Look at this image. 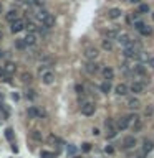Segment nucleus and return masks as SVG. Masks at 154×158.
<instances>
[{
  "instance_id": "nucleus-23",
  "label": "nucleus",
  "mask_w": 154,
  "mask_h": 158,
  "mask_svg": "<svg viewBox=\"0 0 154 158\" xmlns=\"http://www.w3.org/2000/svg\"><path fill=\"white\" fill-rule=\"evenodd\" d=\"M133 71H134V74H136V76H146V68H144L143 63H139L138 66H134Z\"/></svg>"
},
{
  "instance_id": "nucleus-11",
  "label": "nucleus",
  "mask_w": 154,
  "mask_h": 158,
  "mask_svg": "<svg viewBox=\"0 0 154 158\" xmlns=\"http://www.w3.org/2000/svg\"><path fill=\"white\" fill-rule=\"evenodd\" d=\"M85 71L88 74H96L98 71H100V64H96L94 61H88V63L85 64Z\"/></svg>"
},
{
  "instance_id": "nucleus-36",
  "label": "nucleus",
  "mask_w": 154,
  "mask_h": 158,
  "mask_svg": "<svg viewBox=\"0 0 154 158\" xmlns=\"http://www.w3.org/2000/svg\"><path fill=\"white\" fill-rule=\"evenodd\" d=\"M47 15H48V12H47V10H38V12H36V18H38L40 21H42L43 18L47 17Z\"/></svg>"
},
{
  "instance_id": "nucleus-33",
  "label": "nucleus",
  "mask_w": 154,
  "mask_h": 158,
  "mask_svg": "<svg viewBox=\"0 0 154 158\" xmlns=\"http://www.w3.org/2000/svg\"><path fill=\"white\" fill-rule=\"evenodd\" d=\"M149 12V5L147 4H139V10H138V13H147Z\"/></svg>"
},
{
  "instance_id": "nucleus-7",
  "label": "nucleus",
  "mask_w": 154,
  "mask_h": 158,
  "mask_svg": "<svg viewBox=\"0 0 154 158\" xmlns=\"http://www.w3.org/2000/svg\"><path fill=\"white\" fill-rule=\"evenodd\" d=\"M2 69H4L5 73L8 74V76H12V74L17 73V64H15L13 61H5L4 66H2Z\"/></svg>"
},
{
  "instance_id": "nucleus-24",
  "label": "nucleus",
  "mask_w": 154,
  "mask_h": 158,
  "mask_svg": "<svg viewBox=\"0 0 154 158\" xmlns=\"http://www.w3.org/2000/svg\"><path fill=\"white\" fill-rule=\"evenodd\" d=\"M138 32H139L141 36H151V35H153V26H147V25H144L143 28H139Z\"/></svg>"
},
{
  "instance_id": "nucleus-41",
  "label": "nucleus",
  "mask_w": 154,
  "mask_h": 158,
  "mask_svg": "<svg viewBox=\"0 0 154 158\" xmlns=\"http://www.w3.org/2000/svg\"><path fill=\"white\" fill-rule=\"evenodd\" d=\"M66 151H68V155H75V153H76V147H73V145H68Z\"/></svg>"
},
{
  "instance_id": "nucleus-25",
  "label": "nucleus",
  "mask_w": 154,
  "mask_h": 158,
  "mask_svg": "<svg viewBox=\"0 0 154 158\" xmlns=\"http://www.w3.org/2000/svg\"><path fill=\"white\" fill-rule=\"evenodd\" d=\"M100 91L103 92V94H108V92L111 91V81H104V82H101Z\"/></svg>"
},
{
  "instance_id": "nucleus-26",
  "label": "nucleus",
  "mask_w": 154,
  "mask_h": 158,
  "mask_svg": "<svg viewBox=\"0 0 154 158\" xmlns=\"http://www.w3.org/2000/svg\"><path fill=\"white\" fill-rule=\"evenodd\" d=\"M108 17L111 18V20H116V18L121 17V10L119 8H111V10L108 12Z\"/></svg>"
},
{
  "instance_id": "nucleus-51",
  "label": "nucleus",
  "mask_w": 154,
  "mask_h": 158,
  "mask_svg": "<svg viewBox=\"0 0 154 158\" xmlns=\"http://www.w3.org/2000/svg\"><path fill=\"white\" fill-rule=\"evenodd\" d=\"M136 158H146V155H139V157H136Z\"/></svg>"
},
{
  "instance_id": "nucleus-17",
  "label": "nucleus",
  "mask_w": 154,
  "mask_h": 158,
  "mask_svg": "<svg viewBox=\"0 0 154 158\" xmlns=\"http://www.w3.org/2000/svg\"><path fill=\"white\" fill-rule=\"evenodd\" d=\"M104 36L106 38H109V40H113L115 41L116 38H118V35H119V32H118V26H115V28H109V30H104Z\"/></svg>"
},
{
  "instance_id": "nucleus-54",
  "label": "nucleus",
  "mask_w": 154,
  "mask_h": 158,
  "mask_svg": "<svg viewBox=\"0 0 154 158\" xmlns=\"http://www.w3.org/2000/svg\"><path fill=\"white\" fill-rule=\"evenodd\" d=\"M153 20H154V13H153Z\"/></svg>"
},
{
  "instance_id": "nucleus-21",
  "label": "nucleus",
  "mask_w": 154,
  "mask_h": 158,
  "mask_svg": "<svg viewBox=\"0 0 154 158\" xmlns=\"http://www.w3.org/2000/svg\"><path fill=\"white\" fill-rule=\"evenodd\" d=\"M115 92L118 96H126L129 92V87H128V84H118L115 87Z\"/></svg>"
},
{
  "instance_id": "nucleus-29",
  "label": "nucleus",
  "mask_w": 154,
  "mask_h": 158,
  "mask_svg": "<svg viewBox=\"0 0 154 158\" xmlns=\"http://www.w3.org/2000/svg\"><path fill=\"white\" fill-rule=\"evenodd\" d=\"M25 28L28 30V32L38 33V26H36V23H33V21H27V23H25Z\"/></svg>"
},
{
  "instance_id": "nucleus-12",
  "label": "nucleus",
  "mask_w": 154,
  "mask_h": 158,
  "mask_svg": "<svg viewBox=\"0 0 154 158\" xmlns=\"http://www.w3.org/2000/svg\"><path fill=\"white\" fill-rule=\"evenodd\" d=\"M23 40L27 41V45H28V46H35L36 43H38V35H36V33H33V32H28Z\"/></svg>"
},
{
  "instance_id": "nucleus-15",
  "label": "nucleus",
  "mask_w": 154,
  "mask_h": 158,
  "mask_svg": "<svg viewBox=\"0 0 154 158\" xmlns=\"http://www.w3.org/2000/svg\"><path fill=\"white\" fill-rule=\"evenodd\" d=\"M20 18V13H18V10L15 8V10H8L7 13H5V20L8 21V23H12V21L18 20Z\"/></svg>"
},
{
  "instance_id": "nucleus-49",
  "label": "nucleus",
  "mask_w": 154,
  "mask_h": 158,
  "mask_svg": "<svg viewBox=\"0 0 154 158\" xmlns=\"http://www.w3.org/2000/svg\"><path fill=\"white\" fill-rule=\"evenodd\" d=\"M93 135H100V130H98V129H93Z\"/></svg>"
},
{
  "instance_id": "nucleus-4",
  "label": "nucleus",
  "mask_w": 154,
  "mask_h": 158,
  "mask_svg": "<svg viewBox=\"0 0 154 158\" xmlns=\"http://www.w3.org/2000/svg\"><path fill=\"white\" fill-rule=\"evenodd\" d=\"M98 56H100V49L94 48V46H88V48L85 49V58L88 61H94Z\"/></svg>"
},
{
  "instance_id": "nucleus-48",
  "label": "nucleus",
  "mask_w": 154,
  "mask_h": 158,
  "mask_svg": "<svg viewBox=\"0 0 154 158\" xmlns=\"http://www.w3.org/2000/svg\"><path fill=\"white\" fill-rule=\"evenodd\" d=\"M12 97H13L15 101H18V99H20V96H18V94H15V92H13V96H12Z\"/></svg>"
},
{
  "instance_id": "nucleus-9",
  "label": "nucleus",
  "mask_w": 154,
  "mask_h": 158,
  "mask_svg": "<svg viewBox=\"0 0 154 158\" xmlns=\"http://www.w3.org/2000/svg\"><path fill=\"white\" fill-rule=\"evenodd\" d=\"M123 147H124L126 150H133V148L136 147V138H134L133 135L124 137V140H123Z\"/></svg>"
},
{
  "instance_id": "nucleus-53",
  "label": "nucleus",
  "mask_w": 154,
  "mask_h": 158,
  "mask_svg": "<svg viewBox=\"0 0 154 158\" xmlns=\"http://www.w3.org/2000/svg\"><path fill=\"white\" fill-rule=\"evenodd\" d=\"M73 158H81V157H73Z\"/></svg>"
},
{
  "instance_id": "nucleus-39",
  "label": "nucleus",
  "mask_w": 154,
  "mask_h": 158,
  "mask_svg": "<svg viewBox=\"0 0 154 158\" xmlns=\"http://www.w3.org/2000/svg\"><path fill=\"white\" fill-rule=\"evenodd\" d=\"M5 137H7V140H12V138H13V130L7 129V130H5Z\"/></svg>"
},
{
  "instance_id": "nucleus-50",
  "label": "nucleus",
  "mask_w": 154,
  "mask_h": 158,
  "mask_svg": "<svg viewBox=\"0 0 154 158\" xmlns=\"http://www.w3.org/2000/svg\"><path fill=\"white\" fill-rule=\"evenodd\" d=\"M2 40H4V32L0 30V41H2Z\"/></svg>"
},
{
  "instance_id": "nucleus-44",
  "label": "nucleus",
  "mask_w": 154,
  "mask_h": 158,
  "mask_svg": "<svg viewBox=\"0 0 154 158\" xmlns=\"http://www.w3.org/2000/svg\"><path fill=\"white\" fill-rule=\"evenodd\" d=\"M147 64H149V68H151V69H154V56L147 60Z\"/></svg>"
},
{
  "instance_id": "nucleus-43",
  "label": "nucleus",
  "mask_w": 154,
  "mask_h": 158,
  "mask_svg": "<svg viewBox=\"0 0 154 158\" xmlns=\"http://www.w3.org/2000/svg\"><path fill=\"white\" fill-rule=\"evenodd\" d=\"M144 25H146L144 21H136V23H134V28H136V30H139V28H143Z\"/></svg>"
},
{
  "instance_id": "nucleus-14",
  "label": "nucleus",
  "mask_w": 154,
  "mask_h": 158,
  "mask_svg": "<svg viewBox=\"0 0 154 158\" xmlns=\"http://www.w3.org/2000/svg\"><path fill=\"white\" fill-rule=\"evenodd\" d=\"M136 53H138V51L133 48V46H126V48L123 49V56H124L126 60H134Z\"/></svg>"
},
{
  "instance_id": "nucleus-47",
  "label": "nucleus",
  "mask_w": 154,
  "mask_h": 158,
  "mask_svg": "<svg viewBox=\"0 0 154 158\" xmlns=\"http://www.w3.org/2000/svg\"><path fill=\"white\" fill-rule=\"evenodd\" d=\"M4 58H5V51L4 49H0V60H4Z\"/></svg>"
},
{
  "instance_id": "nucleus-35",
  "label": "nucleus",
  "mask_w": 154,
  "mask_h": 158,
  "mask_svg": "<svg viewBox=\"0 0 154 158\" xmlns=\"http://www.w3.org/2000/svg\"><path fill=\"white\" fill-rule=\"evenodd\" d=\"M48 142H50V143H58V145L63 143V142H61L60 138L57 137V135H50V137H48Z\"/></svg>"
},
{
  "instance_id": "nucleus-22",
  "label": "nucleus",
  "mask_w": 154,
  "mask_h": 158,
  "mask_svg": "<svg viewBox=\"0 0 154 158\" xmlns=\"http://www.w3.org/2000/svg\"><path fill=\"white\" fill-rule=\"evenodd\" d=\"M33 81V74L28 73V71H25V73H22V82L23 84H32Z\"/></svg>"
},
{
  "instance_id": "nucleus-34",
  "label": "nucleus",
  "mask_w": 154,
  "mask_h": 158,
  "mask_svg": "<svg viewBox=\"0 0 154 158\" xmlns=\"http://www.w3.org/2000/svg\"><path fill=\"white\" fill-rule=\"evenodd\" d=\"M40 157H42V158H55V153L47 151V150H42V151H40Z\"/></svg>"
},
{
  "instance_id": "nucleus-16",
  "label": "nucleus",
  "mask_w": 154,
  "mask_h": 158,
  "mask_svg": "<svg viewBox=\"0 0 154 158\" xmlns=\"http://www.w3.org/2000/svg\"><path fill=\"white\" fill-rule=\"evenodd\" d=\"M116 40H118V43L121 46H124V48H126V46H131V43H133L131 36H128V35H118V38H116Z\"/></svg>"
},
{
  "instance_id": "nucleus-28",
  "label": "nucleus",
  "mask_w": 154,
  "mask_h": 158,
  "mask_svg": "<svg viewBox=\"0 0 154 158\" xmlns=\"http://www.w3.org/2000/svg\"><path fill=\"white\" fill-rule=\"evenodd\" d=\"M134 60L139 61V63H144V61L149 60V58H147V54H146L144 51H138V53H136V56H134Z\"/></svg>"
},
{
  "instance_id": "nucleus-42",
  "label": "nucleus",
  "mask_w": 154,
  "mask_h": 158,
  "mask_svg": "<svg viewBox=\"0 0 154 158\" xmlns=\"http://www.w3.org/2000/svg\"><path fill=\"white\" fill-rule=\"evenodd\" d=\"M104 151H106V153H109V155H113V153H115V147H113V145H108V147L104 148Z\"/></svg>"
},
{
  "instance_id": "nucleus-2",
  "label": "nucleus",
  "mask_w": 154,
  "mask_h": 158,
  "mask_svg": "<svg viewBox=\"0 0 154 158\" xmlns=\"http://www.w3.org/2000/svg\"><path fill=\"white\" fill-rule=\"evenodd\" d=\"M94 110H96V105H94V102H83L81 104V114L86 117H91L94 114Z\"/></svg>"
},
{
  "instance_id": "nucleus-20",
  "label": "nucleus",
  "mask_w": 154,
  "mask_h": 158,
  "mask_svg": "<svg viewBox=\"0 0 154 158\" xmlns=\"http://www.w3.org/2000/svg\"><path fill=\"white\" fill-rule=\"evenodd\" d=\"M15 48L20 49V51H27V49H28V45H27V41L23 38H17L15 40Z\"/></svg>"
},
{
  "instance_id": "nucleus-10",
  "label": "nucleus",
  "mask_w": 154,
  "mask_h": 158,
  "mask_svg": "<svg viewBox=\"0 0 154 158\" xmlns=\"http://www.w3.org/2000/svg\"><path fill=\"white\" fill-rule=\"evenodd\" d=\"M129 127H131V125H129L128 115H126V117H119L118 122H116V129H118V130H128Z\"/></svg>"
},
{
  "instance_id": "nucleus-32",
  "label": "nucleus",
  "mask_w": 154,
  "mask_h": 158,
  "mask_svg": "<svg viewBox=\"0 0 154 158\" xmlns=\"http://www.w3.org/2000/svg\"><path fill=\"white\" fill-rule=\"evenodd\" d=\"M104 125H106L108 132H109V130H118V129H116V123L113 122L111 119H106V122H104Z\"/></svg>"
},
{
  "instance_id": "nucleus-40",
  "label": "nucleus",
  "mask_w": 154,
  "mask_h": 158,
  "mask_svg": "<svg viewBox=\"0 0 154 158\" xmlns=\"http://www.w3.org/2000/svg\"><path fill=\"white\" fill-rule=\"evenodd\" d=\"M81 150L85 151V153H88V151H91V143H83V145H81Z\"/></svg>"
},
{
  "instance_id": "nucleus-19",
  "label": "nucleus",
  "mask_w": 154,
  "mask_h": 158,
  "mask_svg": "<svg viewBox=\"0 0 154 158\" xmlns=\"http://www.w3.org/2000/svg\"><path fill=\"white\" fill-rule=\"evenodd\" d=\"M101 48H103L104 51H113V48H115V43H113V40L104 38V40H101Z\"/></svg>"
},
{
  "instance_id": "nucleus-1",
  "label": "nucleus",
  "mask_w": 154,
  "mask_h": 158,
  "mask_svg": "<svg viewBox=\"0 0 154 158\" xmlns=\"http://www.w3.org/2000/svg\"><path fill=\"white\" fill-rule=\"evenodd\" d=\"M27 114H28L30 119H45V117H47L45 110H42L40 107H36V105H30L28 109H27Z\"/></svg>"
},
{
  "instance_id": "nucleus-8",
  "label": "nucleus",
  "mask_w": 154,
  "mask_h": 158,
  "mask_svg": "<svg viewBox=\"0 0 154 158\" xmlns=\"http://www.w3.org/2000/svg\"><path fill=\"white\" fill-rule=\"evenodd\" d=\"M55 23H57V20H55V17H53L51 13H48L47 17H45V18L42 20V25H43V26H45L47 30L53 28V26H55Z\"/></svg>"
},
{
  "instance_id": "nucleus-18",
  "label": "nucleus",
  "mask_w": 154,
  "mask_h": 158,
  "mask_svg": "<svg viewBox=\"0 0 154 158\" xmlns=\"http://www.w3.org/2000/svg\"><path fill=\"white\" fill-rule=\"evenodd\" d=\"M129 91L133 92V94H143L144 92V86L141 82H133V84L129 86Z\"/></svg>"
},
{
  "instance_id": "nucleus-45",
  "label": "nucleus",
  "mask_w": 154,
  "mask_h": 158,
  "mask_svg": "<svg viewBox=\"0 0 154 158\" xmlns=\"http://www.w3.org/2000/svg\"><path fill=\"white\" fill-rule=\"evenodd\" d=\"M45 4V0H35V7H42Z\"/></svg>"
},
{
  "instance_id": "nucleus-46",
  "label": "nucleus",
  "mask_w": 154,
  "mask_h": 158,
  "mask_svg": "<svg viewBox=\"0 0 154 158\" xmlns=\"http://www.w3.org/2000/svg\"><path fill=\"white\" fill-rule=\"evenodd\" d=\"M126 2H129V4H141V0H126Z\"/></svg>"
},
{
  "instance_id": "nucleus-6",
  "label": "nucleus",
  "mask_w": 154,
  "mask_h": 158,
  "mask_svg": "<svg viewBox=\"0 0 154 158\" xmlns=\"http://www.w3.org/2000/svg\"><path fill=\"white\" fill-rule=\"evenodd\" d=\"M101 76H103L104 81H111V79H115V69L111 66L101 68Z\"/></svg>"
},
{
  "instance_id": "nucleus-38",
  "label": "nucleus",
  "mask_w": 154,
  "mask_h": 158,
  "mask_svg": "<svg viewBox=\"0 0 154 158\" xmlns=\"http://www.w3.org/2000/svg\"><path fill=\"white\" fill-rule=\"evenodd\" d=\"M0 110L4 112V115H5V117H8V115H10V110H8L7 107H5V104H0Z\"/></svg>"
},
{
  "instance_id": "nucleus-30",
  "label": "nucleus",
  "mask_w": 154,
  "mask_h": 158,
  "mask_svg": "<svg viewBox=\"0 0 154 158\" xmlns=\"http://www.w3.org/2000/svg\"><path fill=\"white\" fill-rule=\"evenodd\" d=\"M25 97L28 99V101H33V99L36 97V91H35V89H27V91H25Z\"/></svg>"
},
{
  "instance_id": "nucleus-3",
  "label": "nucleus",
  "mask_w": 154,
  "mask_h": 158,
  "mask_svg": "<svg viewBox=\"0 0 154 158\" xmlns=\"http://www.w3.org/2000/svg\"><path fill=\"white\" fill-rule=\"evenodd\" d=\"M40 74H42V82H43V84L50 86V84H53V82H55V73H53V71L45 69L43 73H40Z\"/></svg>"
},
{
  "instance_id": "nucleus-5",
  "label": "nucleus",
  "mask_w": 154,
  "mask_h": 158,
  "mask_svg": "<svg viewBox=\"0 0 154 158\" xmlns=\"http://www.w3.org/2000/svg\"><path fill=\"white\" fill-rule=\"evenodd\" d=\"M12 26H10V32L13 33V35H17V33H20V32H23L25 30V21H22L20 18L18 20H15V21H12Z\"/></svg>"
},
{
  "instance_id": "nucleus-37",
  "label": "nucleus",
  "mask_w": 154,
  "mask_h": 158,
  "mask_svg": "<svg viewBox=\"0 0 154 158\" xmlns=\"http://www.w3.org/2000/svg\"><path fill=\"white\" fill-rule=\"evenodd\" d=\"M75 91H76V94H78V96H85V87H83L81 84H76L75 86Z\"/></svg>"
},
{
  "instance_id": "nucleus-31",
  "label": "nucleus",
  "mask_w": 154,
  "mask_h": 158,
  "mask_svg": "<svg viewBox=\"0 0 154 158\" xmlns=\"http://www.w3.org/2000/svg\"><path fill=\"white\" fill-rule=\"evenodd\" d=\"M32 138H33V140H36V142H42L43 140L42 132H40V130H33V132H32Z\"/></svg>"
},
{
  "instance_id": "nucleus-52",
  "label": "nucleus",
  "mask_w": 154,
  "mask_h": 158,
  "mask_svg": "<svg viewBox=\"0 0 154 158\" xmlns=\"http://www.w3.org/2000/svg\"><path fill=\"white\" fill-rule=\"evenodd\" d=\"M2 8H4V7H2V4H0V13H2Z\"/></svg>"
},
{
  "instance_id": "nucleus-13",
  "label": "nucleus",
  "mask_w": 154,
  "mask_h": 158,
  "mask_svg": "<svg viewBox=\"0 0 154 158\" xmlns=\"http://www.w3.org/2000/svg\"><path fill=\"white\" fill-rule=\"evenodd\" d=\"M141 150H143V153H144V155L151 153V151L154 150V142H153V140H149V138H146V140L143 142V145H141Z\"/></svg>"
},
{
  "instance_id": "nucleus-27",
  "label": "nucleus",
  "mask_w": 154,
  "mask_h": 158,
  "mask_svg": "<svg viewBox=\"0 0 154 158\" xmlns=\"http://www.w3.org/2000/svg\"><path fill=\"white\" fill-rule=\"evenodd\" d=\"M139 105H141L139 101H138V99H134V97H131V99L128 101V107H129V109H133V110H136Z\"/></svg>"
}]
</instances>
